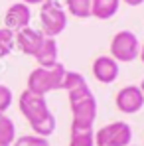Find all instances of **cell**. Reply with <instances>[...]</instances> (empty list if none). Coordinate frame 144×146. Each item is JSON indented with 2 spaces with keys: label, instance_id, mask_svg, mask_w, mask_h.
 <instances>
[{
  "label": "cell",
  "instance_id": "cell-13",
  "mask_svg": "<svg viewBox=\"0 0 144 146\" xmlns=\"http://www.w3.org/2000/svg\"><path fill=\"white\" fill-rule=\"evenodd\" d=\"M69 146H95V130H93V124L71 122Z\"/></svg>",
  "mask_w": 144,
  "mask_h": 146
},
{
  "label": "cell",
  "instance_id": "cell-17",
  "mask_svg": "<svg viewBox=\"0 0 144 146\" xmlns=\"http://www.w3.org/2000/svg\"><path fill=\"white\" fill-rule=\"evenodd\" d=\"M14 48V32H10L8 28H0V59L10 55Z\"/></svg>",
  "mask_w": 144,
  "mask_h": 146
},
{
  "label": "cell",
  "instance_id": "cell-20",
  "mask_svg": "<svg viewBox=\"0 0 144 146\" xmlns=\"http://www.w3.org/2000/svg\"><path fill=\"white\" fill-rule=\"evenodd\" d=\"M120 2H124L128 6H140V4H144V0H120Z\"/></svg>",
  "mask_w": 144,
  "mask_h": 146
},
{
  "label": "cell",
  "instance_id": "cell-21",
  "mask_svg": "<svg viewBox=\"0 0 144 146\" xmlns=\"http://www.w3.org/2000/svg\"><path fill=\"white\" fill-rule=\"evenodd\" d=\"M22 2H24V4H28V6H36V4H40V6H42L46 0H22Z\"/></svg>",
  "mask_w": 144,
  "mask_h": 146
},
{
  "label": "cell",
  "instance_id": "cell-24",
  "mask_svg": "<svg viewBox=\"0 0 144 146\" xmlns=\"http://www.w3.org/2000/svg\"><path fill=\"white\" fill-rule=\"evenodd\" d=\"M0 146H4V144H0Z\"/></svg>",
  "mask_w": 144,
  "mask_h": 146
},
{
  "label": "cell",
  "instance_id": "cell-12",
  "mask_svg": "<svg viewBox=\"0 0 144 146\" xmlns=\"http://www.w3.org/2000/svg\"><path fill=\"white\" fill-rule=\"evenodd\" d=\"M57 55H59V51H57L55 38H44V42H42L40 49L36 51L34 59L38 61V67H53L55 63H59Z\"/></svg>",
  "mask_w": 144,
  "mask_h": 146
},
{
  "label": "cell",
  "instance_id": "cell-6",
  "mask_svg": "<svg viewBox=\"0 0 144 146\" xmlns=\"http://www.w3.org/2000/svg\"><path fill=\"white\" fill-rule=\"evenodd\" d=\"M71 105V115H73V122H79V124H93L97 119V99L95 95L89 91L85 95L77 99L69 101Z\"/></svg>",
  "mask_w": 144,
  "mask_h": 146
},
{
  "label": "cell",
  "instance_id": "cell-2",
  "mask_svg": "<svg viewBox=\"0 0 144 146\" xmlns=\"http://www.w3.org/2000/svg\"><path fill=\"white\" fill-rule=\"evenodd\" d=\"M65 67L61 63H55L53 67H36L28 75V91L46 97L51 91L61 89L63 77H65Z\"/></svg>",
  "mask_w": 144,
  "mask_h": 146
},
{
  "label": "cell",
  "instance_id": "cell-11",
  "mask_svg": "<svg viewBox=\"0 0 144 146\" xmlns=\"http://www.w3.org/2000/svg\"><path fill=\"white\" fill-rule=\"evenodd\" d=\"M61 89L67 91L69 95V101L71 99H77L85 93H89V85L85 81V77L81 75L79 71H65V77H63V83H61Z\"/></svg>",
  "mask_w": 144,
  "mask_h": 146
},
{
  "label": "cell",
  "instance_id": "cell-1",
  "mask_svg": "<svg viewBox=\"0 0 144 146\" xmlns=\"http://www.w3.org/2000/svg\"><path fill=\"white\" fill-rule=\"evenodd\" d=\"M18 107H20V113L26 117V121L30 122L34 134L49 138L55 132V124L57 122H55L53 113L49 111L46 97L36 95V93L26 89L20 95V99H18Z\"/></svg>",
  "mask_w": 144,
  "mask_h": 146
},
{
  "label": "cell",
  "instance_id": "cell-4",
  "mask_svg": "<svg viewBox=\"0 0 144 146\" xmlns=\"http://www.w3.org/2000/svg\"><path fill=\"white\" fill-rule=\"evenodd\" d=\"M140 53V42L136 38V34L128 32V30H122L117 32L111 40V57L120 63V61H132L136 59Z\"/></svg>",
  "mask_w": 144,
  "mask_h": 146
},
{
  "label": "cell",
  "instance_id": "cell-23",
  "mask_svg": "<svg viewBox=\"0 0 144 146\" xmlns=\"http://www.w3.org/2000/svg\"><path fill=\"white\" fill-rule=\"evenodd\" d=\"M138 89H140V91H142V95H144V79H142V83H140V85H138Z\"/></svg>",
  "mask_w": 144,
  "mask_h": 146
},
{
  "label": "cell",
  "instance_id": "cell-10",
  "mask_svg": "<svg viewBox=\"0 0 144 146\" xmlns=\"http://www.w3.org/2000/svg\"><path fill=\"white\" fill-rule=\"evenodd\" d=\"M93 75L99 83H113L119 77V63L111 57V55H99L93 61Z\"/></svg>",
  "mask_w": 144,
  "mask_h": 146
},
{
  "label": "cell",
  "instance_id": "cell-3",
  "mask_svg": "<svg viewBox=\"0 0 144 146\" xmlns=\"http://www.w3.org/2000/svg\"><path fill=\"white\" fill-rule=\"evenodd\" d=\"M40 22H42V34L46 38H55L67 26V12L57 0H46L40 10Z\"/></svg>",
  "mask_w": 144,
  "mask_h": 146
},
{
  "label": "cell",
  "instance_id": "cell-9",
  "mask_svg": "<svg viewBox=\"0 0 144 146\" xmlns=\"http://www.w3.org/2000/svg\"><path fill=\"white\" fill-rule=\"evenodd\" d=\"M44 34L42 32H38V30H34V28H24V30H20V32H16L14 34V46L20 49L24 55H36V51L40 49L42 46V42H44Z\"/></svg>",
  "mask_w": 144,
  "mask_h": 146
},
{
  "label": "cell",
  "instance_id": "cell-16",
  "mask_svg": "<svg viewBox=\"0 0 144 146\" xmlns=\"http://www.w3.org/2000/svg\"><path fill=\"white\" fill-rule=\"evenodd\" d=\"M65 10L75 18H91V0H65Z\"/></svg>",
  "mask_w": 144,
  "mask_h": 146
},
{
  "label": "cell",
  "instance_id": "cell-22",
  "mask_svg": "<svg viewBox=\"0 0 144 146\" xmlns=\"http://www.w3.org/2000/svg\"><path fill=\"white\" fill-rule=\"evenodd\" d=\"M138 57L142 59V63H144V44H140V53H138Z\"/></svg>",
  "mask_w": 144,
  "mask_h": 146
},
{
  "label": "cell",
  "instance_id": "cell-8",
  "mask_svg": "<svg viewBox=\"0 0 144 146\" xmlns=\"http://www.w3.org/2000/svg\"><path fill=\"white\" fill-rule=\"evenodd\" d=\"M30 20H32V12H30V6L24 4V2H16L12 4L6 14H4V28H8L10 32H20L30 26Z\"/></svg>",
  "mask_w": 144,
  "mask_h": 146
},
{
  "label": "cell",
  "instance_id": "cell-19",
  "mask_svg": "<svg viewBox=\"0 0 144 146\" xmlns=\"http://www.w3.org/2000/svg\"><path fill=\"white\" fill-rule=\"evenodd\" d=\"M12 89L8 85H0V115H6V111L12 105Z\"/></svg>",
  "mask_w": 144,
  "mask_h": 146
},
{
  "label": "cell",
  "instance_id": "cell-7",
  "mask_svg": "<svg viewBox=\"0 0 144 146\" xmlns=\"http://www.w3.org/2000/svg\"><path fill=\"white\" fill-rule=\"evenodd\" d=\"M144 107V95L138 85H126L117 93V109L124 115H134Z\"/></svg>",
  "mask_w": 144,
  "mask_h": 146
},
{
  "label": "cell",
  "instance_id": "cell-5",
  "mask_svg": "<svg viewBox=\"0 0 144 146\" xmlns=\"http://www.w3.org/2000/svg\"><path fill=\"white\" fill-rule=\"evenodd\" d=\"M132 128L122 121L111 122L95 132V146H130Z\"/></svg>",
  "mask_w": 144,
  "mask_h": 146
},
{
  "label": "cell",
  "instance_id": "cell-14",
  "mask_svg": "<svg viewBox=\"0 0 144 146\" xmlns=\"http://www.w3.org/2000/svg\"><path fill=\"white\" fill-rule=\"evenodd\" d=\"M120 8V0H91V16L99 20H111Z\"/></svg>",
  "mask_w": 144,
  "mask_h": 146
},
{
  "label": "cell",
  "instance_id": "cell-18",
  "mask_svg": "<svg viewBox=\"0 0 144 146\" xmlns=\"http://www.w3.org/2000/svg\"><path fill=\"white\" fill-rule=\"evenodd\" d=\"M12 146H49V140L44 136H38V134H26V136L16 138Z\"/></svg>",
  "mask_w": 144,
  "mask_h": 146
},
{
  "label": "cell",
  "instance_id": "cell-15",
  "mask_svg": "<svg viewBox=\"0 0 144 146\" xmlns=\"http://www.w3.org/2000/svg\"><path fill=\"white\" fill-rule=\"evenodd\" d=\"M14 140H16V124L6 115H0V144L12 146Z\"/></svg>",
  "mask_w": 144,
  "mask_h": 146
}]
</instances>
